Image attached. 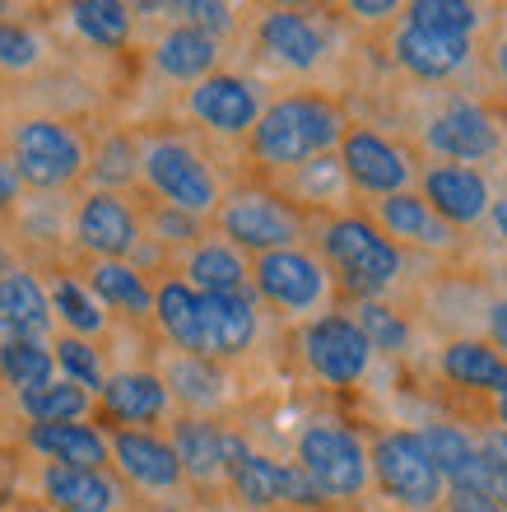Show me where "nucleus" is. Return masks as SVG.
<instances>
[{
	"label": "nucleus",
	"instance_id": "1",
	"mask_svg": "<svg viewBox=\"0 0 507 512\" xmlns=\"http://www.w3.org/2000/svg\"><path fill=\"white\" fill-rule=\"evenodd\" d=\"M340 112L326 98L294 94L270 103L252 126V154L275 168H303L307 159H317L340 140Z\"/></svg>",
	"mask_w": 507,
	"mask_h": 512
},
{
	"label": "nucleus",
	"instance_id": "2",
	"mask_svg": "<svg viewBox=\"0 0 507 512\" xmlns=\"http://www.w3.org/2000/svg\"><path fill=\"white\" fill-rule=\"evenodd\" d=\"M10 168L19 182H28V187L56 191L84 173V145L70 126L52 122V117H33V122L14 126Z\"/></svg>",
	"mask_w": 507,
	"mask_h": 512
},
{
	"label": "nucleus",
	"instance_id": "3",
	"mask_svg": "<svg viewBox=\"0 0 507 512\" xmlns=\"http://www.w3.org/2000/svg\"><path fill=\"white\" fill-rule=\"evenodd\" d=\"M298 471L321 499H354L368 485V452L340 424H307L298 433Z\"/></svg>",
	"mask_w": 507,
	"mask_h": 512
},
{
	"label": "nucleus",
	"instance_id": "4",
	"mask_svg": "<svg viewBox=\"0 0 507 512\" xmlns=\"http://www.w3.org/2000/svg\"><path fill=\"white\" fill-rule=\"evenodd\" d=\"M140 173L145 182L163 196L168 210H182V215L201 219L219 205V182L205 168V159L182 140H154L140 159Z\"/></svg>",
	"mask_w": 507,
	"mask_h": 512
},
{
	"label": "nucleus",
	"instance_id": "5",
	"mask_svg": "<svg viewBox=\"0 0 507 512\" xmlns=\"http://www.w3.org/2000/svg\"><path fill=\"white\" fill-rule=\"evenodd\" d=\"M321 247L331 256V266L340 270V280H345L349 294H382V289L396 280V266H401L396 247H391L368 219H354V215L326 224Z\"/></svg>",
	"mask_w": 507,
	"mask_h": 512
},
{
	"label": "nucleus",
	"instance_id": "6",
	"mask_svg": "<svg viewBox=\"0 0 507 512\" xmlns=\"http://www.w3.org/2000/svg\"><path fill=\"white\" fill-rule=\"evenodd\" d=\"M219 229L228 243L252 247L256 256L266 252H284L303 238V219L289 201L270 196V191H233L219 205Z\"/></svg>",
	"mask_w": 507,
	"mask_h": 512
},
{
	"label": "nucleus",
	"instance_id": "7",
	"mask_svg": "<svg viewBox=\"0 0 507 512\" xmlns=\"http://www.w3.org/2000/svg\"><path fill=\"white\" fill-rule=\"evenodd\" d=\"M224 475L233 480L242 503H252V508H275V503H303L307 508V503L321 499L298 466L261 457V452L242 443L238 433H224Z\"/></svg>",
	"mask_w": 507,
	"mask_h": 512
},
{
	"label": "nucleus",
	"instance_id": "8",
	"mask_svg": "<svg viewBox=\"0 0 507 512\" xmlns=\"http://www.w3.org/2000/svg\"><path fill=\"white\" fill-rule=\"evenodd\" d=\"M368 461H373L382 489L391 499H401L405 508H428V503L442 499V475L433 471L419 433H382Z\"/></svg>",
	"mask_w": 507,
	"mask_h": 512
},
{
	"label": "nucleus",
	"instance_id": "9",
	"mask_svg": "<svg viewBox=\"0 0 507 512\" xmlns=\"http://www.w3.org/2000/svg\"><path fill=\"white\" fill-rule=\"evenodd\" d=\"M303 359L317 378L345 387V382H359L368 373L373 350L354 326V317H317L303 326Z\"/></svg>",
	"mask_w": 507,
	"mask_h": 512
},
{
	"label": "nucleus",
	"instance_id": "10",
	"mask_svg": "<svg viewBox=\"0 0 507 512\" xmlns=\"http://www.w3.org/2000/svg\"><path fill=\"white\" fill-rule=\"evenodd\" d=\"M252 280H256V294L266 298L270 308H284V312L317 308L321 294H326V275H321V266L312 261V256L298 252V247L256 256Z\"/></svg>",
	"mask_w": 507,
	"mask_h": 512
},
{
	"label": "nucleus",
	"instance_id": "11",
	"mask_svg": "<svg viewBox=\"0 0 507 512\" xmlns=\"http://www.w3.org/2000/svg\"><path fill=\"white\" fill-rule=\"evenodd\" d=\"M75 238L84 252H94L98 261H126L140 243V224H135L131 205L112 196V191H94L84 196L75 210Z\"/></svg>",
	"mask_w": 507,
	"mask_h": 512
},
{
	"label": "nucleus",
	"instance_id": "12",
	"mask_svg": "<svg viewBox=\"0 0 507 512\" xmlns=\"http://www.w3.org/2000/svg\"><path fill=\"white\" fill-rule=\"evenodd\" d=\"M187 108L210 131L242 135V131H252L256 117H261V98H256V89L242 75H210V80H201L191 89Z\"/></svg>",
	"mask_w": 507,
	"mask_h": 512
},
{
	"label": "nucleus",
	"instance_id": "13",
	"mask_svg": "<svg viewBox=\"0 0 507 512\" xmlns=\"http://www.w3.org/2000/svg\"><path fill=\"white\" fill-rule=\"evenodd\" d=\"M340 168L354 187L377 191V196H401L405 177H410V163L396 145H387L382 135L373 131H349L345 145H340Z\"/></svg>",
	"mask_w": 507,
	"mask_h": 512
},
{
	"label": "nucleus",
	"instance_id": "14",
	"mask_svg": "<svg viewBox=\"0 0 507 512\" xmlns=\"http://www.w3.org/2000/svg\"><path fill=\"white\" fill-rule=\"evenodd\" d=\"M107 452H112V461L121 466V475L135 480L140 489H177L182 485V466H177L173 447L145 429H121L117 438H107Z\"/></svg>",
	"mask_w": 507,
	"mask_h": 512
},
{
	"label": "nucleus",
	"instance_id": "15",
	"mask_svg": "<svg viewBox=\"0 0 507 512\" xmlns=\"http://www.w3.org/2000/svg\"><path fill=\"white\" fill-rule=\"evenodd\" d=\"M205 359H238L256 340V308L247 294H201Z\"/></svg>",
	"mask_w": 507,
	"mask_h": 512
},
{
	"label": "nucleus",
	"instance_id": "16",
	"mask_svg": "<svg viewBox=\"0 0 507 512\" xmlns=\"http://www.w3.org/2000/svg\"><path fill=\"white\" fill-rule=\"evenodd\" d=\"M52 331V303L28 270L0 275V340H47Z\"/></svg>",
	"mask_w": 507,
	"mask_h": 512
},
{
	"label": "nucleus",
	"instance_id": "17",
	"mask_svg": "<svg viewBox=\"0 0 507 512\" xmlns=\"http://www.w3.org/2000/svg\"><path fill=\"white\" fill-rule=\"evenodd\" d=\"M42 494L52 512H117L121 489L107 471H80V466H47Z\"/></svg>",
	"mask_w": 507,
	"mask_h": 512
},
{
	"label": "nucleus",
	"instance_id": "18",
	"mask_svg": "<svg viewBox=\"0 0 507 512\" xmlns=\"http://www.w3.org/2000/svg\"><path fill=\"white\" fill-rule=\"evenodd\" d=\"M28 447L52 466H80V471H107V438L94 424H28Z\"/></svg>",
	"mask_w": 507,
	"mask_h": 512
},
{
	"label": "nucleus",
	"instance_id": "19",
	"mask_svg": "<svg viewBox=\"0 0 507 512\" xmlns=\"http://www.w3.org/2000/svg\"><path fill=\"white\" fill-rule=\"evenodd\" d=\"M419 438H424V452L442 480H452L456 489H470V494H489L494 489V471H489V461L480 457V447L470 443L466 433L428 429Z\"/></svg>",
	"mask_w": 507,
	"mask_h": 512
},
{
	"label": "nucleus",
	"instance_id": "20",
	"mask_svg": "<svg viewBox=\"0 0 507 512\" xmlns=\"http://www.w3.org/2000/svg\"><path fill=\"white\" fill-rule=\"evenodd\" d=\"M103 410L121 424H159L163 410H168V387H163L159 373H117V378L103 382Z\"/></svg>",
	"mask_w": 507,
	"mask_h": 512
},
{
	"label": "nucleus",
	"instance_id": "21",
	"mask_svg": "<svg viewBox=\"0 0 507 512\" xmlns=\"http://www.w3.org/2000/svg\"><path fill=\"white\" fill-rule=\"evenodd\" d=\"M428 145L447 154V159H484V154H494L498 135H494V122L484 117L480 108H470V103H452V108L442 112L438 122L428 126Z\"/></svg>",
	"mask_w": 507,
	"mask_h": 512
},
{
	"label": "nucleus",
	"instance_id": "22",
	"mask_svg": "<svg viewBox=\"0 0 507 512\" xmlns=\"http://www.w3.org/2000/svg\"><path fill=\"white\" fill-rule=\"evenodd\" d=\"M428 205L447 224H475L489 210V187L475 168H433L428 173Z\"/></svg>",
	"mask_w": 507,
	"mask_h": 512
},
{
	"label": "nucleus",
	"instance_id": "23",
	"mask_svg": "<svg viewBox=\"0 0 507 512\" xmlns=\"http://www.w3.org/2000/svg\"><path fill=\"white\" fill-rule=\"evenodd\" d=\"M154 317H159L163 336L173 340L182 354L191 359H205V331H201V294L191 289L187 280H168L159 284V294H154Z\"/></svg>",
	"mask_w": 507,
	"mask_h": 512
},
{
	"label": "nucleus",
	"instance_id": "24",
	"mask_svg": "<svg viewBox=\"0 0 507 512\" xmlns=\"http://www.w3.org/2000/svg\"><path fill=\"white\" fill-rule=\"evenodd\" d=\"M256 38L289 70H312L321 61V33L312 28V19H303L294 10H270L256 28Z\"/></svg>",
	"mask_w": 507,
	"mask_h": 512
},
{
	"label": "nucleus",
	"instance_id": "25",
	"mask_svg": "<svg viewBox=\"0 0 507 512\" xmlns=\"http://www.w3.org/2000/svg\"><path fill=\"white\" fill-rule=\"evenodd\" d=\"M214 61H219V42L196 33V28L177 24L163 33V42L154 47V66L168 75V80L182 84H201L214 75Z\"/></svg>",
	"mask_w": 507,
	"mask_h": 512
},
{
	"label": "nucleus",
	"instance_id": "26",
	"mask_svg": "<svg viewBox=\"0 0 507 512\" xmlns=\"http://www.w3.org/2000/svg\"><path fill=\"white\" fill-rule=\"evenodd\" d=\"M396 56H401V66L414 70L419 80H442V75H452V70L466 66L470 38H447V33H424V28L405 24L401 42H396Z\"/></svg>",
	"mask_w": 507,
	"mask_h": 512
},
{
	"label": "nucleus",
	"instance_id": "27",
	"mask_svg": "<svg viewBox=\"0 0 507 512\" xmlns=\"http://www.w3.org/2000/svg\"><path fill=\"white\" fill-rule=\"evenodd\" d=\"M168 447H173L182 475H191V480H219L224 475V429H214L210 419H177Z\"/></svg>",
	"mask_w": 507,
	"mask_h": 512
},
{
	"label": "nucleus",
	"instance_id": "28",
	"mask_svg": "<svg viewBox=\"0 0 507 512\" xmlns=\"http://www.w3.org/2000/svg\"><path fill=\"white\" fill-rule=\"evenodd\" d=\"M247 275L252 270L228 243H201L187 256V284L196 294H247Z\"/></svg>",
	"mask_w": 507,
	"mask_h": 512
},
{
	"label": "nucleus",
	"instance_id": "29",
	"mask_svg": "<svg viewBox=\"0 0 507 512\" xmlns=\"http://www.w3.org/2000/svg\"><path fill=\"white\" fill-rule=\"evenodd\" d=\"M89 294H94L98 303H107V308L131 312V317H145V312L154 308V289H149L145 275L135 266H126V261H94V270H89Z\"/></svg>",
	"mask_w": 507,
	"mask_h": 512
},
{
	"label": "nucleus",
	"instance_id": "30",
	"mask_svg": "<svg viewBox=\"0 0 507 512\" xmlns=\"http://www.w3.org/2000/svg\"><path fill=\"white\" fill-rule=\"evenodd\" d=\"M52 373H56V359L47 340H0V382L14 387L19 396L47 387Z\"/></svg>",
	"mask_w": 507,
	"mask_h": 512
},
{
	"label": "nucleus",
	"instance_id": "31",
	"mask_svg": "<svg viewBox=\"0 0 507 512\" xmlns=\"http://www.w3.org/2000/svg\"><path fill=\"white\" fill-rule=\"evenodd\" d=\"M70 24L84 42H94L103 52H117L131 38V10L121 0H80L70 5Z\"/></svg>",
	"mask_w": 507,
	"mask_h": 512
},
{
	"label": "nucleus",
	"instance_id": "32",
	"mask_svg": "<svg viewBox=\"0 0 507 512\" xmlns=\"http://www.w3.org/2000/svg\"><path fill=\"white\" fill-rule=\"evenodd\" d=\"M19 405H24V415L33 419V424H84L94 396L61 378V382H47V387H38V391H24Z\"/></svg>",
	"mask_w": 507,
	"mask_h": 512
},
{
	"label": "nucleus",
	"instance_id": "33",
	"mask_svg": "<svg viewBox=\"0 0 507 512\" xmlns=\"http://www.w3.org/2000/svg\"><path fill=\"white\" fill-rule=\"evenodd\" d=\"M377 215H382V224H387L396 238H410V243H433L442 247L447 243V224H442L433 210H428L419 196H387V201L377 205Z\"/></svg>",
	"mask_w": 507,
	"mask_h": 512
},
{
	"label": "nucleus",
	"instance_id": "34",
	"mask_svg": "<svg viewBox=\"0 0 507 512\" xmlns=\"http://www.w3.org/2000/svg\"><path fill=\"white\" fill-rule=\"evenodd\" d=\"M442 373L452 382H466V387H484V391H507V364L498 359L494 350H484V345H452V350L442 354Z\"/></svg>",
	"mask_w": 507,
	"mask_h": 512
},
{
	"label": "nucleus",
	"instance_id": "35",
	"mask_svg": "<svg viewBox=\"0 0 507 512\" xmlns=\"http://www.w3.org/2000/svg\"><path fill=\"white\" fill-rule=\"evenodd\" d=\"M47 303H52V317H61L70 336H80V340H84V336H98V331L107 326L103 303H98V298L89 294L80 280H70V275H61V280L52 284Z\"/></svg>",
	"mask_w": 507,
	"mask_h": 512
},
{
	"label": "nucleus",
	"instance_id": "36",
	"mask_svg": "<svg viewBox=\"0 0 507 512\" xmlns=\"http://www.w3.org/2000/svg\"><path fill=\"white\" fill-rule=\"evenodd\" d=\"M163 387H168V396H182L191 410H205V405L224 401V378H219L205 359H191V354H182V359L168 368Z\"/></svg>",
	"mask_w": 507,
	"mask_h": 512
},
{
	"label": "nucleus",
	"instance_id": "37",
	"mask_svg": "<svg viewBox=\"0 0 507 512\" xmlns=\"http://www.w3.org/2000/svg\"><path fill=\"white\" fill-rule=\"evenodd\" d=\"M475 5L466 0H414L410 5V28H424V33H447V38H470L475 28Z\"/></svg>",
	"mask_w": 507,
	"mask_h": 512
},
{
	"label": "nucleus",
	"instance_id": "38",
	"mask_svg": "<svg viewBox=\"0 0 507 512\" xmlns=\"http://www.w3.org/2000/svg\"><path fill=\"white\" fill-rule=\"evenodd\" d=\"M52 359L61 364L66 382H75V387H84V391H103L107 373H103V359H98V350L89 345V340L61 336V340L52 345Z\"/></svg>",
	"mask_w": 507,
	"mask_h": 512
},
{
	"label": "nucleus",
	"instance_id": "39",
	"mask_svg": "<svg viewBox=\"0 0 507 512\" xmlns=\"http://www.w3.org/2000/svg\"><path fill=\"white\" fill-rule=\"evenodd\" d=\"M354 326L363 331V340H368V350H405V340H410V331H405V322L396 317L391 308H382V303H363L359 317H354Z\"/></svg>",
	"mask_w": 507,
	"mask_h": 512
},
{
	"label": "nucleus",
	"instance_id": "40",
	"mask_svg": "<svg viewBox=\"0 0 507 512\" xmlns=\"http://www.w3.org/2000/svg\"><path fill=\"white\" fill-rule=\"evenodd\" d=\"M42 61V42L38 33L19 19H0V70H33Z\"/></svg>",
	"mask_w": 507,
	"mask_h": 512
},
{
	"label": "nucleus",
	"instance_id": "41",
	"mask_svg": "<svg viewBox=\"0 0 507 512\" xmlns=\"http://www.w3.org/2000/svg\"><path fill=\"white\" fill-rule=\"evenodd\" d=\"M173 10L182 14L187 28H196V33H205V38H214V42H219V33L233 28V10L219 5V0H187V5H173Z\"/></svg>",
	"mask_w": 507,
	"mask_h": 512
},
{
	"label": "nucleus",
	"instance_id": "42",
	"mask_svg": "<svg viewBox=\"0 0 507 512\" xmlns=\"http://www.w3.org/2000/svg\"><path fill=\"white\" fill-rule=\"evenodd\" d=\"M131 173H135L131 145H126V140H112V145H107V154H103V168H98V177H103V182H126Z\"/></svg>",
	"mask_w": 507,
	"mask_h": 512
},
{
	"label": "nucleus",
	"instance_id": "43",
	"mask_svg": "<svg viewBox=\"0 0 507 512\" xmlns=\"http://www.w3.org/2000/svg\"><path fill=\"white\" fill-rule=\"evenodd\" d=\"M159 229L168 233L173 243H196V233H201V224H196L191 215H182V210H168V205H163V210H159Z\"/></svg>",
	"mask_w": 507,
	"mask_h": 512
},
{
	"label": "nucleus",
	"instance_id": "44",
	"mask_svg": "<svg viewBox=\"0 0 507 512\" xmlns=\"http://www.w3.org/2000/svg\"><path fill=\"white\" fill-rule=\"evenodd\" d=\"M480 457L489 461V471H494V480H507V438H503V433H494V438H484Z\"/></svg>",
	"mask_w": 507,
	"mask_h": 512
},
{
	"label": "nucleus",
	"instance_id": "45",
	"mask_svg": "<svg viewBox=\"0 0 507 512\" xmlns=\"http://www.w3.org/2000/svg\"><path fill=\"white\" fill-rule=\"evenodd\" d=\"M452 512H503L489 494H470V489H456L452 494Z\"/></svg>",
	"mask_w": 507,
	"mask_h": 512
},
{
	"label": "nucleus",
	"instance_id": "46",
	"mask_svg": "<svg viewBox=\"0 0 507 512\" xmlns=\"http://www.w3.org/2000/svg\"><path fill=\"white\" fill-rule=\"evenodd\" d=\"M14 201H19V177H14L10 159H0V215H10Z\"/></svg>",
	"mask_w": 507,
	"mask_h": 512
},
{
	"label": "nucleus",
	"instance_id": "47",
	"mask_svg": "<svg viewBox=\"0 0 507 512\" xmlns=\"http://www.w3.org/2000/svg\"><path fill=\"white\" fill-rule=\"evenodd\" d=\"M489 331H494V340L503 345V354H507V303H498V308H494V317H489Z\"/></svg>",
	"mask_w": 507,
	"mask_h": 512
},
{
	"label": "nucleus",
	"instance_id": "48",
	"mask_svg": "<svg viewBox=\"0 0 507 512\" xmlns=\"http://www.w3.org/2000/svg\"><path fill=\"white\" fill-rule=\"evenodd\" d=\"M354 14H363V19H382V14H391V5H382V0H359Z\"/></svg>",
	"mask_w": 507,
	"mask_h": 512
},
{
	"label": "nucleus",
	"instance_id": "49",
	"mask_svg": "<svg viewBox=\"0 0 507 512\" xmlns=\"http://www.w3.org/2000/svg\"><path fill=\"white\" fill-rule=\"evenodd\" d=\"M494 224H498V233L507 238V196L503 201H494Z\"/></svg>",
	"mask_w": 507,
	"mask_h": 512
},
{
	"label": "nucleus",
	"instance_id": "50",
	"mask_svg": "<svg viewBox=\"0 0 507 512\" xmlns=\"http://www.w3.org/2000/svg\"><path fill=\"white\" fill-rule=\"evenodd\" d=\"M489 494H498V499H503V508H507V480H494V489H489Z\"/></svg>",
	"mask_w": 507,
	"mask_h": 512
},
{
	"label": "nucleus",
	"instance_id": "51",
	"mask_svg": "<svg viewBox=\"0 0 507 512\" xmlns=\"http://www.w3.org/2000/svg\"><path fill=\"white\" fill-rule=\"evenodd\" d=\"M498 70H503V80H507V42L498 47Z\"/></svg>",
	"mask_w": 507,
	"mask_h": 512
},
{
	"label": "nucleus",
	"instance_id": "52",
	"mask_svg": "<svg viewBox=\"0 0 507 512\" xmlns=\"http://www.w3.org/2000/svg\"><path fill=\"white\" fill-rule=\"evenodd\" d=\"M10 270V252H5V243H0V275Z\"/></svg>",
	"mask_w": 507,
	"mask_h": 512
},
{
	"label": "nucleus",
	"instance_id": "53",
	"mask_svg": "<svg viewBox=\"0 0 507 512\" xmlns=\"http://www.w3.org/2000/svg\"><path fill=\"white\" fill-rule=\"evenodd\" d=\"M498 419H503V424H507V391H503V396H498Z\"/></svg>",
	"mask_w": 507,
	"mask_h": 512
},
{
	"label": "nucleus",
	"instance_id": "54",
	"mask_svg": "<svg viewBox=\"0 0 507 512\" xmlns=\"http://www.w3.org/2000/svg\"><path fill=\"white\" fill-rule=\"evenodd\" d=\"M33 512H52V508H33Z\"/></svg>",
	"mask_w": 507,
	"mask_h": 512
},
{
	"label": "nucleus",
	"instance_id": "55",
	"mask_svg": "<svg viewBox=\"0 0 507 512\" xmlns=\"http://www.w3.org/2000/svg\"><path fill=\"white\" fill-rule=\"evenodd\" d=\"M0 14H5V5H0Z\"/></svg>",
	"mask_w": 507,
	"mask_h": 512
}]
</instances>
